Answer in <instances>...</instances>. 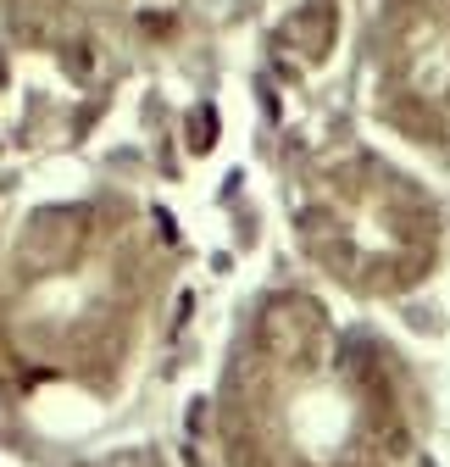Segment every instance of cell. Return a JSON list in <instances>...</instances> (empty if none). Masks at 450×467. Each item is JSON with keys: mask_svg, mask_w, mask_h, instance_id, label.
<instances>
[{"mask_svg": "<svg viewBox=\"0 0 450 467\" xmlns=\"http://www.w3.org/2000/svg\"><path fill=\"white\" fill-rule=\"evenodd\" d=\"M328 317L312 296H278L261 306L256 317V350L272 368H290V373H312L328 357Z\"/></svg>", "mask_w": 450, "mask_h": 467, "instance_id": "obj_2", "label": "cell"}, {"mask_svg": "<svg viewBox=\"0 0 450 467\" xmlns=\"http://www.w3.org/2000/svg\"><path fill=\"white\" fill-rule=\"evenodd\" d=\"M389 117L423 140H450V12H406L389 34Z\"/></svg>", "mask_w": 450, "mask_h": 467, "instance_id": "obj_1", "label": "cell"}, {"mask_svg": "<svg viewBox=\"0 0 450 467\" xmlns=\"http://www.w3.org/2000/svg\"><path fill=\"white\" fill-rule=\"evenodd\" d=\"M333 28H340L333 6H328V0H312V6L295 12V23H290V45L306 56V62H322V56L333 50Z\"/></svg>", "mask_w": 450, "mask_h": 467, "instance_id": "obj_3", "label": "cell"}]
</instances>
